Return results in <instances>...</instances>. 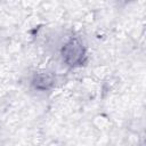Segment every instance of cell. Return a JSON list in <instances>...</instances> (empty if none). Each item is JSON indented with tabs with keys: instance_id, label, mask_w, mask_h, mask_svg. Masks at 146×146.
<instances>
[{
	"instance_id": "obj_1",
	"label": "cell",
	"mask_w": 146,
	"mask_h": 146,
	"mask_svg": "<svg viewBox=\"0 0 146 146\" xmlns=\"http://www.w3.org/2000/svg\"><path fill=\"white\" fill-rule=\"evenodd\" d=\"M63 54V56H65V60L68 64L73 65L82 60V57L84 56V50L80 42H78L76 40H71L66 43Z\"/></svg>"
},
{
	"instance_id": "obj_2",
	"label": "cell",
	"mask_w": 146,
	"mask_h": 146,
	"mask_svg": "<svg viewBox=\"0 0 146 146\" xmlns=\"http://www.w3.org/2000/svg\"><path fill=\"white\" fill-rule=\"evenodd\" d=\"M34 84H35V87H38V88H42V89L48 88V87L51 84V78H50L48 74H44V73L39 74V75L34 79Z\"/></svg>"
}]
</instances>
